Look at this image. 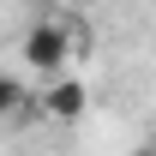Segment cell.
<instances>
[{
  "mask_svg": "<svg viewBox=\"0 0 156 156\" xmlns=\"http://www.w3.org/2000/svg\"><path fill=\"white\" fill-rule=\"evenodd\" d=\"M78 54V42H72V30L60 18H42V24H30V36H24V60L36 66V72H66V60Z\"/></svg>",
  "mask_w": 156,
  "mask_h": 156,
  "instance_id": "cell-1",
  "label": "cell"
},
{
  "mask_svg": "<svg viewBox=\"0 0 156 156\" xmlns=\"http://www.w3.org/2000/svg\"><path fill=\"white\" fill-rule=\"evenodd\" d=\"M84 84H78V78H60L54 72V84H48V96H42V108H48V114L54 120H72V114H84Z\"/></svg>",
  "mask_w": 156,
  "mask_h": 156,
  "instance_id": "cell-2",
  "label": "cell"
},
{
  "mask_svg": "<svg viewBox=\"0 0 156 156\" xmlns=\"http://www.w3.org/2000/svg\"><path fill=\"white\" fill-rule=\"evenodd\" d=\"M18 108H30V96H24V84L12 72H0V120H12Z\"/></svg>",
  "mask_w": 156,
  "mask_h": 156,
  "instance_id": "cell-3",
  "label": "cell"
},
{
  "mask_svg": "<svg viewBox=\"0 0 156 156\" xmlns=\"http://www.w3.org/2000/svg\"><path fill=\"white\" fill-rule=\"evenodd\" d=\"M60 6H90V0H60Z\"/></svg>",
  "mask_w": 156,
  "mask_h": 156,
  "instance_id": "cell-4",
  "label": "cell"
}]
</instances>
